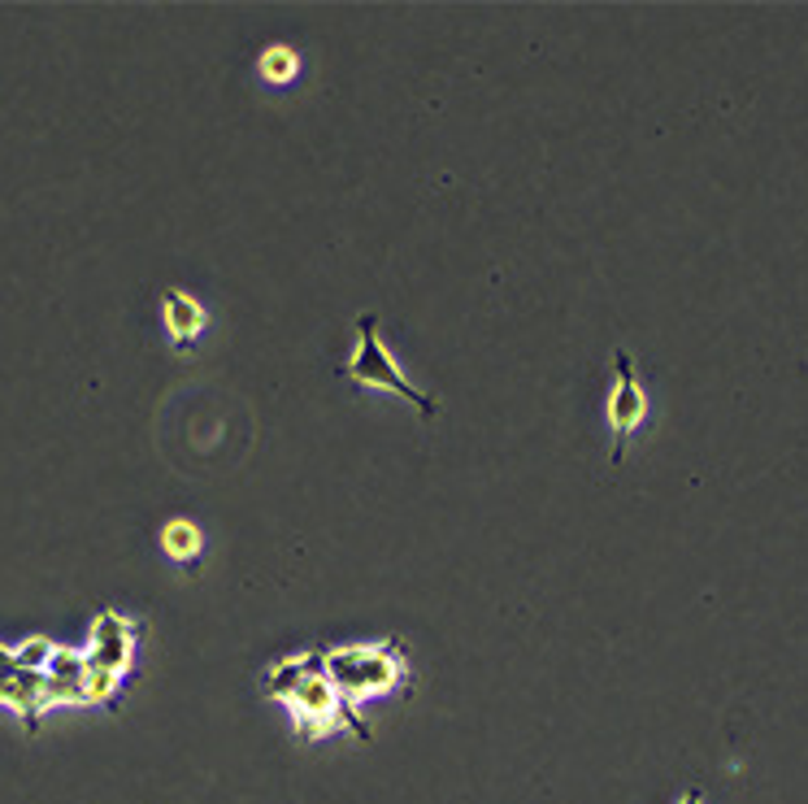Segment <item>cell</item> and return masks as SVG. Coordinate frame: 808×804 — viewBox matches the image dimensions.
<instances>
[{
    "mask_svg": "<svg viewBox=\"0 0 808 804\" xmlns=\"http://www.w3.org/2000/svg\"><path fill=\"white\" fill-rule=\"evenodd\" d=\"M113 682H117L113 669H100V665L87 661V695H91V700H104V695L113 691Z\"/></svg>",
    "mask_w": 808,
    "mask_h": 804,
    "instance_id": "11",
    "label": "cell"
},
{
    "mask_svg": "<svg viewBox=\"0 0 808 804\" xmlns=\"http://www.w3.org/2000/svg\"><path fill=\"white\" fill-rule=\"evenodd\" d=\"M48 656H52V643L30 639V643L17 652V665H26V669H43V665H48Z\"/></svg>",
    "mask_w": 808,
    "mask_h": 804,
    "instance_id": "12",
    "label": "cell"
},
{
    "mask_svg": "<svg viewBox=\"0 0 808 804\" xmlns=\"http://www.w3.org/2000/svg\"><path fill=\"white\" fill-rule=\"evenodd\" d=\"M87 695V656L52 648L43 665V700H78Z\"/></svg>",
    "mask_w": 808,
    "mask_h": 804,
    "instance_id": "5",
    "label": "cell"
},
{
    "mask_svg": "<svg viewBox=\"0 0 808 804\" xmlns=\"http://www.w3.org/2000/svg\"><path fill=\"white\" fill-rule=\"evenodd\" d=\"M261 70L274 78V83H282V78H291V70H295V56L287 52V48H274V52H265L261 56Z\"/></svg>",
    "mask_w": 808,
    "mask_h": 804,
    "instance_id": "10",
    "label": "cell"
},
{
    "mask_svg": "<svg viewBox=\"0 0 808 804\" xmlns=\"http://www.w3.org/2000/svg\"><path fill=\"white\" fill-rule=\"evenodd\" d=\"M17 661V652H9V648H0V665H13Z\"/></svg>",
    "mask_w": 808,
    "mask_h": 804,
    "instance_id": "13",
    "label": "cell"
},
{
    "mask_svg": "<svg viewBox=\"0 0 808 804\" xmlns=\"http://www.w3.org/2000/svg\"><path fill=\"white\" fill-rule=\"evenodd\" d=\"M87 661L100 665V669H113V674L130 661V626H126L117 613H100V617H96Z\"/></svg>",
    "mask_w": 808,
    "mask_h": 804,
    "instance_id": "6",
    "label": "cell"
},
{
    "mask_svg": "<svg viewBox=\"0 0 808 804\" xmlns=\"http://www.w3.org/2000/svg\"><path fill=\"white\" fill-rule=\"evenodd\" d=\"M291 713L313 730V734H321L326 726H334L339 721V704H343V695L330 687V678H326V669L321 674H308L295 691H291Z\"/></svg>",
    "mask_w": 808,
    "mask_h": 804,
    "instance_id": "4",
    "label": "cell"
},
{
    "mask_svg": "<svg viewBox=\"0 0 808 804\" xmlns=\"http://www.w3.org/2000/svg\"><path fill=\"white\" fill-rule=\"evenodd\" d=\"M165 548H169L174 556H191V552L200 548L195 526H191V522H169V530H165Z\"/></svg>",
    "mask_w": 808,
    "mask_h": 804,
    "instance_id": "9",
    "label": "cell"
},
{
    "mask_svg": "<svg viewBox=\"0 0 808 804\" xmlns=\"http://www.w3.org/2000/svg\"><path fill=\"white\" fill-rule=\"evenodd\" d=\"M165 322H169V330H174V339L182 343V339H191L195 330H200V322H204V309L191 300V296H182V291H169L165 296Z\"/></svg>",
    "mask_w": 808,
    "mask_h": 804,
    "instance_id": "8",
    "label": "cell"
},
{
    "mask_svg": "<svg viewBox=\"0 0 808 804\" xmlns=\"http://www.w3.org/2000/svg\"><path fill=\"white\" fill-rule=\"evenodd\" d=\"M356 330H361V343H356V356L348 361V378H352V382H365V387L395 391V395L413 400L421 413H434L439 404H434L426 391H417V387L391 365V352H387L382 339H378V317H374V313H361V317H356Z\"/></svg>",
    "mask_w": 808,
    "mask_h": 804,
    "instance_id": "2",
    "label": "cell"
},
{
    "mask_svg": "<svg viewBox=\"0 0 808 804\" xmlns=\"http://www.w3.org/2000/svg\"><path fill=\"white\" fill-rule=\"evenodd\" d=\"M613 365H617V387H613V395H608V422H613V465H617L621 452H626L630 430H634V426L643 422V413H647V400H643V387H639V378H634V361H630L626 348L613 352Z\"/></svg>",
    "mask_w": 808,
    "mask_h": 804,
    "instance_id": "3",
    "label": "cell"
},
{
    "mask_svg": "<svg viewBox=\"0 0 808 804\" xmlns=\"http://www.w3.org/2000/svg\"><path fill=\"white\" fill-rule=\"evenodd\" d=\"M326 669V656H291V661H278L269 674H265V691L274 695V700H291V691L308 678V674H321Z\"/></svg>",
    "mask_w": 808,
    "mask_h": 804,
    "instance_id": "7",
    "label": "cell"
},
{
    "mask_svg": "<svg viewBox=\"0 0 808 804\" xmlns=\"http://www.w3.org/2000/svg\"><path fill=\"white\" fill-rule=\"evenodd\" d=\"M326 678L339 695H374L400 678V652L387 648H334L326 652Z\"/></svg>",
    "mask_w": 808,
    "mask_h": 804,
    "instance_id": "1",
    "label": "cell"
},
{
    "mask_svg": "<svg viewBox=\"0 0 808 804\" xmlns=\"http://www.w3.org/2000/svg\"><path fill=\"white\" fill-rule=\"evenodd\" d=\"M682 804H704V795H699V791H691V795H686Z\"/></svg>",
    "mask_w": 808,
    "mask_h": 804,
    "instance_id": "14",
    "label": "cell"
}]
</instances>
